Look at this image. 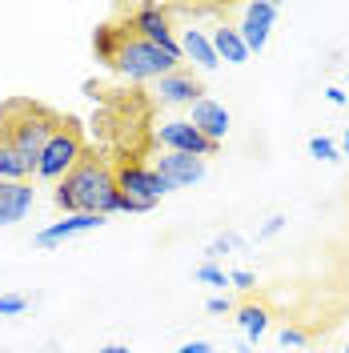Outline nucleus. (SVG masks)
I'll return each mask as SVG.
<instances>
[{"instance_id":"bb28decb","label":"nucleus","mask_w":349,"mask_h":353,"mask_svg":"<svg viewBox=\"0 0 349 353\" xmlns=\"http://www.w3.org/2000/svg\"><path fill=\"white\" fill-rule=\"evenodd\" d=\"M205 309H209V313H229V309H233V301L217 293V297H209V305H205Z\"/></svg>"},{"instance_id":"a211bd4d","label":"nucleus","mask_w":349,"mask_h":353,"mask_svg":"<svg viewBox=\"0 0 349 353\" xmlns=\"http://www.w3.org/2000/svg\"><path fill=\"white\" fill-rule=\"evenodd\" d=\"M121 28H112V24H105V28H97V37H92V44H97V57L105 61V65H112V57H117V44H121Z\"/></svg>"},{"instance_id":"ddd939ff","label":"nucleus","mask_w":349,"mask_h":353,"mask_svg":"<svg viewBox=\"0 0 349 353\" xmlns=\"http://www.w3.org/2000/svg\"><path fill=\"white\" fill-rule=\"evenodd\" d=\"M185 57H189L201 72H213V68L221 65L217 52H213L209 32H205V28H193V24H189V28H181V61H185Z\"/></svg>"},{"instance_id":"c85d7f7f","label":"nucleus","mask_w":349,"mask_h":353,"mask_svg":"<svg viewBox=\"0 0 349 353\" xmlns=\"http://www.w3.org/2000/svg\"><path fill=\"white\" fill-rule=\"evenodd\" d=\"M337 153H341V157H346V153H349V129H346V132H341V141H337Z\"/></svg>"},{"instance_id":"f8f14e48","label":"nucleus","mask_w":349,"mask_h":353,"mask_svg":"<svg viewBox=\"0 0 349 353\" xmlns=\"http://www.w3.org/2000/svg\"><path fill=\"white\" fill-rule=\"evenodd\" d=\"M37 189L28 181H0V225H17L32 213Z\"/></svg>"},{"instance_id":"7c9ffc66","label":"nucleus","mask_w":349,"mask_h":353,"mask_svg":"<svg viewBox=\"0 0 349 353\" xmlns=\"http://www.w3.org/2000/svg\"><path fill=\"white\" fill-rule=\"evenodd\" d=\"M4 353H12V350H4Z\"/></svg>"},{"instance_id":"2eb2a0df","label":"nucleus","mask_w":349,"mask_h":353,"mask_svg":"<svg viewBox=\"0 0 349 353\" xmlns=\"http://www.w3.org/2000/svg\"><path fill=\"white\" fill-rule=\"evenodd\" d=\"M209 41H213L217 61H229V65H245V61H249V48L241 41L237 24H217V28L209 32Z\"/></svg>"},{"instance_id":"39448f33","label":"nucleus","mask_w":349,"mask_h":353,"mask_svg":"<svg viewBox=\"0 0 349 353\" xmlns=\"http://www.w3.org/2000/svg\"><path fill=\"white\" fill-rule=\"evenodd\" d=\"M112 176H117L121 197L141 201V205H149V209H153L161 197H169V193H173V189H169V181L157 173L153 165H121Z\"/></svg>"},{"instance_id":"b1692460","label":"nucleus","mask_w":349,"mask_h":353,"mask_svg":"<svg viewBox=\"0 0 349 353\" xmlns=\"http://www.w3.org/2000/svg\"><path fill=\"white\" fill-rule=\"evenodd\" d=\"M285 225H289V217H285V213H273V217H269L261 229H257V241H269V237H277Z\"/></svg>"},{"instance_id":"f03ea898","label":"nucleus","mask_w":349,"mask_h":353,"mask_svg":"<svg viewBox=\"0 0 349 353\" xmlns=\"http://www.w3.org/2000/svg\"><path fill=\"white\" fill-rule=\"evenodd\" d=\"M0 125H4V141L17 149V157L24 161L28 173H37V161H41L44 145L52 141V132L61 129L57 117H48L37 105H24V101H17V105H8L0 112Z\"/></svg>"},{"instance_id":"f3484780","label":"nucleus","mask_w":349,"mask_h":353,"mask_svg":"<svg viewBox=\"0 0 349 353\" xmlns=\"http://www.w3.org/2000/svg\"><path fill=\"white\" fill-rule=\"evenodd\" d=\"M28 169H24V161L17 157V149L4 141V132H0V181H28Z\"/></svg>"},{"instance_id":"1a4fd4ad","label":"nucleus","mask_w":349,"mask_h":353,"mask_svg":"<svg viewBox=\"0 0 349 353\" xmlns=\"http://www.w3.org/2000/svg\"><path fill=\"white\" fill-rule=\"evenodd\" d=\"M185 121H189V125H193L205 141H213V145H221V141L229 137V109H225L221 101H213V97H201V101H193Z\"/></svg>"},{"instance_id":"20e7f679","label":"nucleus","mask_w":349,"mask_h":353,"mask_svg":"<svg viewBox=\"0 0 349 353\" xmlns=\"http://www.w3.org/2000/svg\"><path fill=\"white\" fill-rule=\"evenodd\" d=\"M81 161H85V145H81L77 129H57V132H52V141L44 145L41 161H37V176L61 185V181L81 165Z\"/></svg>"},{"instance_id":"0eeeda50","label":"nucleus","mask_w":349,"mask_h":353,"mask_svg":"<svg viewBox=\"0 0 349 353\" xmlns=\"http://www.w3.org/2000/svg\"><path fill=\"white\" fill-rule=\"evenodd\" d=\"M132 37H141V41L157 44V48H165L169 57H181V41L173 37V24H169V12L161 8V4H141L137 12H132Z\"/></svg>"},{"instance_id":"9b49d317","label":"nucleus","mask_w":349,"mask_h":353,"mask_svg":"<svg viewBox=\"0 0 349 353\" xmlns=\"http://www.w3.org/2000/svg\"><path fill=\"white\" fill-rule=\"evenodd\" d=\"M153 169L169 181V189L177 193V189H189V185H197L205 176V161L201 157H185V153H161Z\"/></svg>"},{"instance_id":"f257e3e1","label":"nucleus","mask_w":349,"mask_h":353,"mask_svg":"<svg viewBox=\"0 0 349 353\" xmlns=\"http://www.w3.org/2000/svg\"><path fill=\"white\" fill-rule=\"evenodd\" d=\"M52 201H57V209H65V217L68 213H97V217L121 213L117 176H112L101 161H92V157H85V161L57 185Z\"/></svg>"},{"instance_id":"6e6552de","label":"nucleus","mask_w":349,"mask_h":353,"mask_svg":"<svg viewBox=\"0 0 349 353\" xmlns=\"http://www.w3.org/2000/svg\"><path fill=\"white\" fill-rule=\"evenodd\" d=\"M281 17V8L273 4V0H253V4H245L241 8V41H245V48H249V57L253 52H261L265 44H269V28H273V21Z\"/></svg>"},{"instance_id":"412c9836","label":"nucleus","mask_w":349,"mask_h":353,"mask_svg":"<svg viewBox=\"0 0 349 353\" xmlns=\"http://www.w3.org/2000/svg\"><path fill=\"white\" fill-rule=\"evenodd\" d=\"M309 157L329 161V165H333V161H341V153H337V141H329V137H321V132H317V137H309Z\"/></svg>"},{"instance_id":"7ed1b4c3","label":"nucleus","mask_w":349,"mask_h":353,"mask_svg":"<svg viewBox=\"0 0 349 353\" xmlns=\"http://www.w3.org/2000/svg\"><path fill=\"white\" fill-rule=\"evenodd\" d=\"M177 61H181V57H169L165 48H157V44H149V41H141V37H132V32H125L121 44H117L112 68H117L125 81H161V77L177 72Z\"/></svg>"},{"instance_id":"393cba45","label":"nucleus","mask_w":349,"mask_h":353,"mask_svg":"<svg viewBox=\"0 0 349 353\" xmlns=\"http://www.w3.org/2000/svg\"><path fill=\"white\" fill-rule=\"evenodd\" d=\"M229 285H237V289H253V285H257V277H253L249 269H233V273H229Z\"/></svg>"},{"instance_id":"dca6fc26","label":"nucleus","mask_w":349,"mask_h":353,"mask_svg":"<svg viewBox=\"0 0 349 353\" xmlns=\"http://www.w3.org/2000/svg\"><path fill=\"white\" fill-rule=\"evenodd\" d=\"M237 325H241V333H245V341H261L265 333H269V309L265 305H241Z\"/></svg>"},{"instance_id":"9d476101","label":"nucleus","mask_w":349,"mask_h":353,"mask_svg":"<svg viewBox=\"0 0 349 353\" xmlns=\"http://www.w3.org/2000/svg\"><path fill=\"white\" fill-rule=\"evenodd\" d=\"M105 217H97V213H68L65 221H52V225H44L37 229V249H52V245H65L72 237H81V233H92V229H101Z\"/></svg>"},{"instance_id":"4be33fe9","label":"nucleus","mask_w":349,"mask_h":353,"mask_svg":"<svg viewBox=\"0 0 349 353\" xmlns=\"http://www.w3.org/2000/svg\"><path fill=\"white\" fill-rule=\"evenodd\" d=\"M24 309H28V297H21V293H0V317H17Z\"/></svg>"},{"instance_id":"4468645a","label":"nucleus","mask_w":349,"mask_h":353,"mask_svg":"<svg viewBox=\"0 0 349 353\" xmlns=\"http://www.w3.org/2000/svg\"><path fill=\"white\" fill-rule=\"evenodd\" d=\"M157 92H161L165 105H193V101H201L205 88L197 85L193 72H181V68H177V72H169V77L157 81Z\"/></svg>"},{"instance_id":"a878e982","label":"nucleus","mask_w":349,"mask_h":353,"mask_svg":"<svg viewBox=\"0 0 349 353\" xmlns=\"http://www.w3.org/2000/svg\"><path fill=\"white\" fill-rule=\"evenodd\" d=\"M173 353H213V345H209V341H185V345H177Z\"/></svg>"},{"instance_id":"5701e85b","label":"nucleus","mask_w":349,"mask_h":353,"mask_svg":"<svg viewBox=\"0 0 349 353\" xmlns=\"http://www.w3.org/2000/svg\"><path fill=\"white\" fill-rule=\"evenodd\" d=\"M277 341H281L285 350H301V345L309 341V333H306V330H297V325H285V330L277 333Z\"/></svg>"},{"instance_id":"c756f323","label":"nucleus","mask_w":349,"mask_h":353,"mask_svg":"<svg viewBox=\"0 0 349 353\" xmlns=\"http://www.w3.org/2000/svg\"><path fill=\"white\" fill-rule=\"evenodd\" d=\"M97 353H132L129 345H105V350H97Z\"/></svg>"},{"instance_id":"aec40b11","label":"nucleus","mask_w":349,"mask_h":353,"mask_svg":"<svg viewBox=\"0 0 349 353\" xmlns=\"http://www.w3.org/2000/svg\"><path fill=\"white\" fill-rule=\"evenodd\" d=\"M241 245H245V237H237V233H221V237H213V241H209V249H205V261H217V257L233 253V249H241Z\"/></svg>"},{"instance_id":"6ab92c4d","label":"nucleus","mask_w":349,"mask_h":353,"mask_svg":"<svg viewBox=\"0 0 349 353\" xmlns=\"http://www.w3.org/2000/svg\"><path fill=\"white\" fill-rule=\"evenodd\" d=\"M193 277L201 281V285H213V289H225V285H229V273H225L217 261H201Z\"/></svg>"},{"instance_id":"cd10ccee","label":"nucleus","mask_w":349,"mask_h":353,"mask_svg":"<svg viewBox=\"0 0 349 353\" xmlns=\"http://www.w3.org/2000/svg\"><path fill=\"white\" fill-rule=\"evenodd\" d=\"M329 105H346V88H326Z\"/></svg>"},{"instance_id":"423d86ee","label":"nucleus","mask_w":349,"mask_h":353,"mask_svg":"<svg viewBox=\"0 0 349 353\" xmlns=\"http://www.w3.org/2000/svg\"><path fill=\"white\" fill-rule=\"evenodd\" d=\"M157 145L165 149V153H185V157H213L221 149V145H213V141H205L201 132L185 121V117H173V121H161L157 125Z\"/></svg>"},{"instance_id":"2f4dec72","label":"nucleus","mask_w":349,"mask_h":353,"mask_svg":"<svg viewBox=\"0 0 349 353\" xmlns=\"http://www.w3.org/2000/svg\"><path fill=\"white\" fill-rule=\"evenodd\" d=\"M346 353H349V345H346Z\"/></svg>"}]
</instances>
